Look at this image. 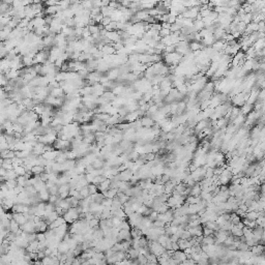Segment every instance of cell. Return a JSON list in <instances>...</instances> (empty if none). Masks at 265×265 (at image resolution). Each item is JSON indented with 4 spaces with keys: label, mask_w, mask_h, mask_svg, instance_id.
Here are the masks:
<instances>
[{
    "label": "cell",
    "mask_w": 265,
    "mask_h": 265,
    "mask_svg": "<svg viewBox=\"0 0 265 265\" xmlns=\"http://www.w3.org/2000/svg\"><path fill=\"white\" fill-rule=\"evenodd\" d=\"M63 217H64L65 222L68 223V224H73V223L77 222V221L79 219V217H80V213L78 212L77 208H70L65 212L64 215H63Z\"/></svg>",
    "instance_id": "obj_1"
},
{
    "label": "cell",
    "mask_w": 265,
    "mask_h": 265,
    "mask_svg": "<svg viewBox=\"0 0 265 265\" xmlns=\"http://www.w3.org/2000/svg\"><path fill=\"white\" fill-rule=\"evenodd\" d=\"M148 248L151 252V254H154L155 256L160 257L166 252V249L162 244H160L157 241H149Z\"/></svg>",
    "instance_id": "obj_2"
},
{
    "label": "cell",
    "mask_w": 265,
    "mask_h": 265,
    "mask_svg": "<svg viewBox=\"0 0 265 265\" xmlns=\"http://www.w3.org/2000/svg\"><path fill=\"white\" fill-rule=\"evenodd\" d=\"M29 208L30 206L25 205V204H21V203H18V204H15L11 211L14 213H26V212H29Z\"/></svg>",
    "instance_id": "obj_3"
},
{
    "label": "cell",
    "mask_w": 265,
    "mask_h": 265,
    "mask_svg": "<svg viewBox=\"0 0 265 265\" xmlns=\"http://www.w3.org/2000/svg\"><path fill=\"white\" fill-rule=\"evenodd\" d=\"M21 229L25 233H36L35 231V223L34 221H28L23 226H21Z\"/></svg>",
    "instance_id": "obj_4"
},
{
    "label": "cell",
    "mask_w": 265,
    "mask_h": 265,
    "mask_svg": "<svg viewBox=\"0 0 265 265\" xmlns=\"http://www.w3.org/2000/svg\"><path fill=\"white\" fill-rule=\"evenodd\" d=\"M141 123H142V127L151 128V127L155 124V121H154L150 116H143L141 118Z\"/></svg>",
    "instance_id": "obj_5"
},
{
    "label": "cell",
    "mask_w": 265,
    "mask_h": 265,
    "mask_svg": "<svg viewBox=\"0 0 265 265\" xmlns=\"http://www.w3.org/2000/svg\"><path fill=\"white\" fill-rule=\"evenodd\" d=\"M187 230L189 231L192 237H199V236L203 235V225L200 226H197V227H193V228H189Z\"/></svg>",
    "instance_id": "obj_6"
},
{
    "label": "cell",
    "mask_w": 265,
    "mask_h": 265,
    "mask_svg": "<svg viewBox=\"0 0 265 265\" xmlns=\"http://www.w3.org/2000/svg\"><path fill=\"white\" fill-rule=\"evenodd\" d=\"M172 258H174L175 260H177L179 263H182V262H184V261L187 259V254H185L183 251L179 250V251L174 252L173 257H172Z\"/></svg>",
    "instance_id": "obj_7"
},
{
    "label": "cell",
    "mask_w": 265,
    "mask_h": 265,
    "mask_svg": "<svg viewBox=\"0 0 265 265\" xmlns=\"http://www.w3.org/2000/svg\"><path fill=\"white\" fill-rule=\"evenodd\" d=\"M13 214H14V219H15L20 226H23V225H25L28 222V219H26V216H25L24 213H14V212H13Z\"/></svg>",
    "instance_id": "obj_8"
},
{
    "label": "cell",
    "mask_w": 265,
    "mask_h": 265,
    "mask_svg": "<svg viewBox=\"0 0 265 265\" xmlns=\"http://www.w3.org/2000/svg\"><path fill=\"white\" fill-rule=\"evenodd\" d=\"M119 76H120V70H119V68H112V70H110L108 73H107V77H108V79L110 80V81L116 80V79H118Z\"/></svg>",
    "instance_id": "obj_9"
},
{
    "label": "cell",
    "mask_w": 265,
    "mask_h": 265,
    "mask_svg": "<svg viewBox=\"0 0 265 265\" xmlns=\"http://www.w3.org/2000/svg\"><path fill=\"white\" fill-rule=\"evenodd\" d=\"M113 45H105V46L103 47V49H102V51H103L104 54L109 55V56H111V55H115V53H117V52H116V50H115V48L113 47Z\"/></svg>",
    "instance_id": "obj_10"
},
{
    "label": "cell",
    "mask_w": 265,
    "mask_h": 265,
    "mask_svg": "<svg viewBox=\"0 0 265 265\" xmlns=\"http://www.w3.org/2000/svg\"><path fill=\"white\" fill-rule=\"evenodd\" d=\"M57 250H58V252H59V253H61V254H68L70 249V246H68V242H66V241H64V240H62L59 244V246H58Z\"/></svg>",
    "instance_id": "obj_11"
},
{
    "label": "cell",
    "mask_w": 265,
    "mask_h": 265,
    "mask_svg": "<svg viewBox=\"0 0 265 265\" xmlns=\"http://www.w3.org/2000/svg\"><path fill=\"white\" fill-rule=\"evenodd\" d=\"M203 48H204V46L202 45V43H199V41H191L189 43V49L192 52L202 51Z\"/></svg>",
    "instance_id": "obj_12"
},
{
    "label": "cell",
    "mask_w": 265,
    "mask_h": 265,
    "mask_svg": "<svg viewBox=\"0 0 265 265\" xmlns=\"http://www.w3.org/2000/svg\"><path fill=\"white\" fill-rule=\"evenodd\" d=\"M201 193H202V189H201L200 184L196 183L194 187H191V195H189V196H194V197H200Z\"/></svg>",
    "instance_id": "obj_13"
},
{
    "label": "cell",
    "mask_w": 265,
    "mask_h": 265,
    "mask_svg": "<svg viewBox=\"0 0 265 265\" xmlns=\"http://www.w3.org/2000/svg\"><path fill=\"white\" fill-rule=\"evenodd\" d=\"M50 94L56 98H64V91H63V89L61 87H59V88H53V89L51 90V93H50Z\"/></svg>",
    "instance_id": "obj_14"
},
{
    "label": "cell",
    "mask_w": 265,
    "mask_h": 265,
    "mask_svg": "<svg viewBox=\"0 0 265 265\" xmlns=\"http://www.w3.org/2000/svg\"><path fill=\"white\" fill-rule=\"evenodd\" d=\"M95 140H96V138H95V135L93 134V132H92V134H89V135L84 136L83 143L84 144H87V145H91V144L95 143Z\"/></svg>",
    "instance_id": "obj_15"
},
{
    "label": "cell",
    "mask_w": 265,
    "mask_h": 265,
    "mask_svg": "<svg viewBox=\"0 0 265 265\" xmlns=\"http://www.w3.org/2000/svg\"><path fill=\"white\" fill-rule=\"evenodd\" d=\"M177 244H178L179 249L181 251H184L185 249H189V248H192V244H191L189 239H179L177 241Z\"/></svg>",
    "instance_id": "obj_16"
},
{
    "label": "cell",
    "mask_w": 265,
    "mask_h": 265,
    "mask_svg": "<svg viewBox=\"0 0 265 265\" xmlns=\"http://www.w3.org/2000/svg\"><path fill=\"white\" fill-rule=\"evenodd\" d=\"M258 217H259V212H257V211H248L246 213V216H244V219L253 221V222H256Z\"/></svg>",
    "instance_id": "obj_17"
},
{
    "label": "cell",
    "mask_w": 265,
    "mask_h": 265,
    "mask_svg": "<svg viewBox=\"0 0 265 265\" xmlns=\"http://www.w3.org/2000/svg\"><path fill=\"white\" fill-rule=\"evenodd\" d=\"M98 191L102 193L105 192V191H108V189H110V187H111V180H110V179H106L105 181H103L100 185H98Z\"/></svg>",
    "instance_id": "obj_18"
},
{
    "label": "cell",
    "mask_w": 265,
    "mask_h": 265,
    "mask_svg": "<svg viewBox=\"0 0 265 265\" xmlns=\"http://www.w3.org/2000/svg\"><path fill=\"white\" fill-rule=\"evenodd\" d=\"M91 199H92V202H95V203H98V204H102L103 203V201L105 200L106 198L105 196L103 195V193H96L95 195H92L91 196Z\"/></svg>",
    "instance_id": "obj_19"
},
{
    "label": "cell",
    "mask_w": 265,
    "mask_h": 265,
    "mask_svg": "<svg viewBox=\"0 0 265 265\" xmlns=\"http://www.w3.org/2000/svg\"><path fill=\"white\" fill-rule=\"evenodd\" d=\"M38 196H39V199H41V202H49L50 199V193L48 189H45V191H41V192L38 193Z\"/></svg>",
    "instance_id": "obj_20"
},
{
    "label": "cell",
    "mask_w": 265,
    "mask_h": 265,
    "mask_svg": "<svg viewBox=\"0 0 265 265\" xmlns=\"http://www.w3.org/2000/svg\"><path fill=\"white\" fill-rule=\"evenodd\" d=\"M230 232L234 237L240 238L244 236V230H242V229H239V228L236 227V226H233L232 230H231Z\"/></svg>",
    "instance_id": "obj_21"
},
{
    "label": "cell",
    "mask_w": 265,
    "mask_h": 265,
    "mask_svg": "<svg viewBox=\"0 0 265 265\" xmlns=\"http://www.w3.org/2000/svg\"><path fill=\"white\" fill-rule=\"evenodd\" d=\"M252 108H253V105H250V104L246 103L240 108V113L242 114V115H244V116H246V115H249L252 112V110H253Z\"/></svg>",
    "instance_id": "obj_22"
},
{
    "label": "cell",
    "mask_w": 265,
    "mask_h": 265,
    "mask_svg": "<svg viewBox=\"0 0 265 265\" xmlns=\"http://www.w3.org/2000/svg\"><path fill=\"white\" fill-rule=\"evenodd\" d=\"M91 165L93 166V168H94L95 170H100V169H103L104 166H105V162H104L103 160H100V159H95V160L92 162Z\"/></svg>",
    "instance_id": "obj_23"
},
{
    "label": "cell",
    "mask_w": 265,
    "mask_h": 265,
    "mask_svg": "<svg viewBox=\"0 0 265 265\" xmlns=\"http://www.w3.org/2000/svg\"><path fill=\"white\" fill-rule=\"evenodd\" d=\"M112 92H113V93H114L115 95L124 94V92H125V87L123 86V85H116V86H115V87L113 88Z\"/></svg>",
    "instance_id": "obj_24"
},
{
    "label": "cell",
    "mask_w": 265,
    "mask_h": 265,
    "mask_svg": "<svg viewBox=\"0 0 265 265\" xmlns=\"http://www.w3.org/2000/svg\"><path fill=\"white\" fill-rule=\"evenodd\" d=\"M31 172L33 173V175H41V173L45 172V167L41 165L33 166L32 169H31Z\"/></svg>",
    "instance_id": "obj_25"
},
{
    "label": "cell",
    "mask_w": 265,
    "mask_h": 265,
    "mask_svg": "<svg viewBox=\"0 0 265 265\" xmlns=\"http://www.w3.org/2000/svg\"><path fill=\"white\" fill-rule=\"evenodd\" d=\"M33 111L37 114V115H39V116H41V114H43V113H45V111H46V105H45V104H39V105H36L34 107V110H33Z\"/></svg>",
    "instance_id": "obj_26"
},
{
    "label": "cell",
    "mask_w": 265,
    "mask_h": 265,
    "mask_svg": "<svg viewBox=\"0 0 265 265\" xmlns=\"http://www.w3.org/2000/svg\"><path fill=\"white\" fill-rule=\"evenodd\" d=\"M194 27L197 30V32L198 31L200 32L201 30L204 29V28H205V25H204L203 20H195V21H194Z\"/></svg>",
    "instance_id": "obj_27"
},
{
    "label": "cell",
    "mask_w": 265,
    "mask_h": 265,
    "mask_svg": "<svg viewBox=\"0 0 265 265\" xmlns=\"http://www.w3.org/2000/svg\"><path fill=\"white\" fill-rule=\"evenodd\" d=\"M21 229V226H20L18 223L15 221V219H11V227H9V230H11V232L13 233H17L18 231Z\"/></svg>",
    "instance_id": "obj_28"
},
{
    "label": "cell",
    "mask_w": 265,
    "mask_h": 265,
    "mask_svg": "<svg viewBox=\"0 0 265 265\" xmlns=\"http://www.w3.org/2000/svg\"><path fill=\"white\" fill-rule=\"evenodd\" d=\"M201 200H202L201 197H194V196H189L187 198V202L189 204H198L201 202Z\"/></svg>",
    "instance_id": "obj_29"
},
{
    "label": "cell",
    "mask_w": 265,
    "mask_h": 265,
    "mask_svg": "<svg viewBox=\"0 0 265 265\" xmlns=\"http://www.w3.org/2000/svg\"><path fill=\"white\" fill-rule=\"evenodd\" d=\"M14 170L19 176H25V174L27 173V170H26V168L24 166H18V167L15 168Z\"/></svg>",
    "instance_id": "obj_30"
},
{
    "label": "cell",
    "mask_w": 265,
    "mask_h": 265,
    "mask_svg": "<svg viewBox=\"0 0 265 265\" xmlns=\"http://www.w3.org/2000/svg\"><path fill=\"white\" fill-rule=\"evenodd\" d=\"M111 219H112V224H113V228H120L122 222H123V219H119L117 216H112Z\"/></svg>",
    "instance_id": "obj_31"
},
{
    "label": "cell",
    "mask_w": 265,
    "mask_h": 265,
    "mask_svg": "<svg viewBox=\"0 0 265 265\" xmlns=\"http://www.w3.org/2000/svg\"><path fill=\"white\" fill-rule=\"evenodd\" d=\"M58 195H60V194H63V193H66V192H70V184L66 183V184H61V185H58Z\"/></svg>",
    "instance_id": "obj_32"
},
{
    "label": "cell",
    "mask_w": 265,
    "mask_h": 265,
    "mask_svg": "<svg viewBox=\"0 0 265 265\" xmlns=\"http://www.w3.org/2000/svg\"><path fill=\"white\" fill-rule=\"evenodd\" d=\"M63 24H65L68 27L70 28H76V21H75V18H70V19H65V21L63 22Z\"/></svg>",
    "instance_id": "obj_33"
},
{
    "label": "cell",
    "mask_w": 265,
    "mask_h": 265,
    "mask_svg": "<svg viewBox=\"0 0 265 265\" xmlns=\"http://www.w3.org/2000/svg\"><path fill=\"white\" fill-rule=\"evenodd\" d=\"M88 189H89V193H90V196L92 195H95L96 193H98V185H95V184L93 183H89L88 184Z\"/></svg>",
    "instance_id": "obj_34"
},
{
    "label": "cell",
    "mask_w": 265,
    "mask_h": 265,
    "mask_svg": "<svg viewBox=\"0 0 265 265\" xmlns=\"http://www.w3.org/2000/svg\"><path fill=\"white\" fill-rule=\"evenodd\" d=\"M5 183L9 189H14L18 187V181H17L16 179H9V180L5 181Z\"/></svg>",
    "instance_id": "obj_35"
},
{
    "label": "cell",
    "mask_w": 265,
    "mask_h": 265,
    "mask_svg": "<svg viewBox=\"0 0 265 265\" xmlns=\"http://www.w3.org/2000/svg\"><path fill=\"white\" fill-rule=\"evenodd\" d=\"M27 180L28 179L25 177V176H19L17 178V181H18V185H21V187H25L27 185Z\"/></svg>",
    "instance_id": "obj_36"
},
{
    "label": "cell",
    "mask_w": 265,
    "mask_h": 265,
    "mask_svg": "<svg viewBox=\"0 0 265 265\" xmlns=\"http://www.w3.org/2000/svg\"><path fill=\"white\" fill-rule=\"evenodd\" d=\"M106 179H108V178H106L105 176L104 175H100V176H95L94 177V179H93V182L92 183L93 184H95V185H100V183L103 181H105Z\"/></svg>",
    "instance_id": "obj_37"
},
{
    "label": "cell",
    "mask_w": 265,
    "mask_h": 265,
    "mask_svg": "<svg viewBox=\"0 0 265 265\" xmlns=\"http://www.w3.org/2000/svg\"><path fill=\"white\" fill-rule=\"evenodd\" d=\"M100 219H92L91 221H89L88 222V225H89V227L91 228V229H94V228H96V227H100Z\"/></svg>",
    "instance_id": "obj_38"
},
{
    "label": "cell",
    "mask_w": 265,
    "mask_h": 265,
    "mask_svg": "<svg viewBox=\"0 0 265 265\" xmlns=\"http://www.w3.org/2000/svg\"><path fill=\"white\" fill-rule=\"evenodd\" d=\"M88 28H89V31L90 33H91V35H94V34H98L100 31V27H98V25H93V26H88Z\"/></svg>",
    "instance_id": "obj_39"
},
{
    "label": "cell",
    "mask_w": 265,
    "mask_h": 265,
    "mask_svg": "<svg viewBox=\"0 0 265 265\" xmlns=\"http://www.w3.org/2000/svg\"><path fill=\"white\" fill-rule=\"evenodd\" d=\"M138 260H139L140 265H147L148 264V259H147V257L145 256V255L140 254L139 255V257H138Z\"/></svg>",
    "instance_id": "obj_40"
},
{
    "label": "cell",
    "mask_w": 265,
    "mask_h": 265,
    "mask_svg": "<svg viewBox=\"0 0 265 265\" xmlns=\"http://www.w3.org/2000/svg\"><path fill=\"white\" fill-rule=\"evenodd\" d=\"M26 239L28 242H33L36 240V233H26Z\"/></svg>",
    "instance_id": "obj_41"
},
{
    "label": "cell",
    "mask_w": 265,
    "mask_h": 265,
    "mask_svg": "<svg viewBox=\"0 0 265 265\" xmlns=\"http://www.w3.org/2000/svg\"><path fill=\"white\" fill-rule=\"evenodd\" d=\"M80 194H81V196L83 197V199H86V198H88L90 196L89 189H88V187H83V189L80 191Z\"/></svg>",
    "instance_id": "obj_42"
},
{
    "label": "cell",
    "mask_w": 265,
    "mask_h": 265,
    "mask_svg": "<svg viewBox=\"0 0 265 265\" xmlns=\"http://www.w3.org/2000/svg\"><path fill=\"white\" fill-rule=\"evenodd\" d=\"M213 234H214L213 230H211L209 228L203 226V236H211V235H213Z\"/></svg>",
    "instance_id": "obj_43"
},
{
    "label": "cell",
    "mask_w": 265,
    "mask_h": 265,
    "mask_svg": "<svg viewBox=\"0 0 265 265\" xmlns=\"http://www.w3.org/2000/svg\"><path fill=\"white\" fill-rule=\"evenodd\" d=\"M171 33H172V32H171L170 29H164V28H162V30L160 31V33H159V34H160L161 37L164 38V37H166V36H169Z\"/></svg>",
    "instance_id": "obj_44"
},
{
    "label": "cell",
    "mask_w": 265,
    "mask_h": 265,
    "mask_svg": "<svg viewBox=\"0 0 265 265\" xmlns=\"http://www.w3.org/2000/svg\"><path fill=\"white\" fill-rule=\"evenodd\" d=\"M36 240L39 241V242H41V241H46L47 237H46V235H45V233H43V232L36 233Z\"/></svg>",
    "instance_id": "obj_45"
},
{
    "label": "cell",
    "mask_w": 265,
    "mask_h": 265,
    "mask_svg": "<svg viewBox=\"0 0 265 265\" xmlns=\"http://www.w3.org/2000/svg\"><path fill=\"white\" fill-rule=\"evenodd\" d=\"M58 185L57 184H54L53 187H50L48 191H49V193H50V195H58Z\"/></svg>",
    "instance_id": "obj_46"
},
{
    "label": "cell",
    "mask_w": 265,
    "mask_h": 265,
    "mask_svg": "<svg viewBox=\"0 0 265 265\" xmlns=\"http://www.w3.org/2000/svg\"><path fill=\"white\" fill-rule=\"evenodd\" d=\"M170 30H171V32L172 33H175V32H177V31H180V30H181V27H180L179 25L176 24V23H174V24L171 25Z\"/></svg>",
    "instance_id": "obj_47"
},
{
    "label": "cell",
    "mask_w": 265,
    "mask_h": 265,
    "mask_svg": "<svg viewBox=\"0 0 265 265\" xmlns=\"http://www.w3.org/2000/svg\"><path fill=\"white\" fill-rule=\"evenodd\" d=\"M153 227L154 228H165L166 227V224L164 222H162V221H155V222H153Z\"/></svg>",
    "instance_id": "obj_48"
},
{
    "label": "cell",
    "mask_w": 265,
    "mask_h": 265,
    "mask_svg": "<svg viewBox=\"0 0 265 265\" xmlns=\"http://www.w3.org/2000/svg\"><path fill=\"white\" fill-rule=\"evenodd\" d=\"M112 22V20H111V18L110 17H105L103 19V21H102V23L100 24L103 25L104 27H106V26H108V25H110V23Z\"/></svg>",
    "instance_id": "obj_49"
},
{
    "label": "cell",
    "mask_w": 265,
    "mask_h": 265,
    "mask_svg": "<svg viewBox=\"0 0 265 265\" xmlns=\"http://www.w3.org/2000/svg\"><path fill=\"white\" fill-rule=\"evenodd\" d=\"M59 195H51L50 196V199H49V203H52V204H56V202L58 201V199H59Z\"/></svg>",
    "instance_id": "obj_50"
},
{
    "label": "cell",
    "mask_w": 265,
    "mask_h": 265,
    "mask_svg": "<svg viewBox=\"0 0 265 265\" xmlns=\"http://www.w3.org/2000/svg\"><path fill=\"white\" fill-rule=\"evenodd\" d=\"M157 216H159V212H157V211L153 210L151 213H150V215H149L148 217L151 219L152 222H155V221H157Z\"/></svg>",
    "instance_id": "obj_51"
},
{
    "label": "cell",
    "mask_w": 265,
    "mask_h": 265,
    "mask_svg": "<svg viewBox=\"0 0 265 265\" xmlns=\"http://www.w3.org/2000/svg\"><path fill=\"white\" fill-rule=\"evenodd\" d=\"M85 178L88 181V183H92L93 182V179H94V176L92 175L91 173H86L85 174Z\"/></svg>",
    "instance_id": "obj_52"
},
{
    "label": "cell",
    "mask_w": 265,
    "mask_h": 265,
    "mask_svg": "<svg viewBox=\"0 0 265 265\" xmlns=\"http://www.w3.org/2000/svg\"><path fill=\"white\" fill-rule=\"evenodd\" d=\"M105 18V17L103 16L102 14H100V15H98L96 17H94V21H95V23L96 24H100L102 23V21H103V19Z\"/></svg>",
    "instance_id": "obj_53"
},
{
    "label": "cell",
    "mask_w": 265,
    "mask_h": 265,
    "mask_svg": "<svg viewBox=\"0 0 265 265\" xmlns=\"http://www.w3.org/2000/svg\"><path fill=\"white\" fill-rule=\"evenodd\" d=\"M56 1H53V0H50V1H46L45 2V4H46V7H49V6H56L57 5Z\"/></svg>",
    "instance_id": "obj_54"
},
{
    "label": "cell",
    "mask_w": 265,
    "mask_h": 265,
    "mask_svg": "<svg viewBox=\"0 0 265 265\" xmlns=\"http://www.w3.org/2000/svg\"><path fill=\"white\" fill-rule=\"evenodd\" d=\"M120 4H121L123 7L125 8H130V4H132V2H130V1H126V0H124V1H120Z\"/></svg>",
    "instance_id": "obj_55"
},
{
    "label": "cell",
    "mask_w": 265,
    "mask_h": 265,
    "mask_svg": "<svg viewBox=\"0 0 265 265\" xmlns=\"http://www.w3.org/2000/svg\"><path fill=\"white\" fill-rule=\"evenodd\" d=\"M7 175V170L4 169V168H0V177H5Z\"/></svg>",
    "instance_id": "obj_56"
},
{
    "label": "cell",
    "mask_w": 265,
    "mask_h": 265,
    "mask_svg": "<svg viewBox=\"0 0 265 265\" xmlns=\"http://www.w3.org/2000/svg\"><path fill=\"white\" fill-rule=\"evenodd\" d=\"M43 150H45V152L53 151V150H54V147H53V145H45V147H43Z\"/></svg>",
    "instance_id": "obj_57"
},
{
    "label": "cell",
    "mask_w": 265,
    "mask_h": 265,
    "mask_svg": "<svg viewBox=\"0 0 265 265\" xmlns=\"http://www.w3.org/2000/svg\"><path fill=\"white\" fill-rule=\"evenodd\" d=\"M172 250H173L174 252H176V251H179V246H178V244L177 242H172Z\"/></svg>",
    "instance_id": "obj_58"
},
{
    "label": "cell",
    "mask_w": 265,
    "mask_h": 265,
    "mask_svg": "<svg viewBox=\"0 0 265 265\" xmlns=\"http://www.w3.org/2000/svg\"><path fill=\"white\" fill-rule=\"evenodd\" d=\"M162 24V28H164V29H170L171 28V24H169V23H161Z\"/></svg>",
    "instance_id": "obj_59"
},
{
    "label": "cell",
    "mask_w": 265,
    "mask_h": 265,
    "mask_svg": "<svg viewBox=\"0 0 265 265\" xmlns=\"http://www.w3.org/2000/svg\"><path fill=\"white\" fill-rule=\"evenodd\" d=\"M147 265H160L159 263H151V262H148V264Z\"/></svg>",
    "instance_id": "obj_60"
}]
</instances>
